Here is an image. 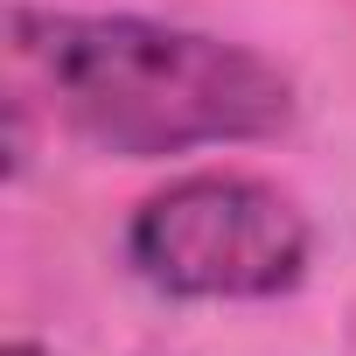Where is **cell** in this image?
Instances as JSON below:
<instances>
[{
	"mask_svg": "<svg viewBox=\"0 0 356 356\" xmlns=\"http://www.w3.org/2000/svg\"><path fill=\"white\" fill-rule=\"evenodd\" d=\"M15 49L63 126L119 161L252 147L293 126V77L273 56L182 22L15 8Z\"/></svg>",
	"mask_w": 356,
	"mask_h": 356,
	"instance_id": "6da1fadb",
	"label": "cell"
},
{
	"mask_svg": "<svg viewBox=\"0 0 356 356\" xmlns=\"http://www.w3.org/2000/svg\"><path fill=\"white\" fill-rule=\"evenodd\" d=\"M314 224L280 182L196 168L154 189L126 224V266L168 300H280L307 280Z\"/></svg>",
	"mask_w": 356,
	"mask_h": 356,
	"instance_id": "7a4b0ae2",
	"label": "cell"
},
{
	"mask_svg": "<svg viewBox=\"0 0 356 356\" xmlns=\"http://www.w3.org/2000/svg\"><path fill=\"white\" fill-rule=\"evenodd\" d=\"M8 356H49V349H42V342H22V335H15V342H8Z\"/></svg>",
	"mask_w": 356,
	"mask_h": 356,
	"instance_id": "3957f363",
	"label": "cell"
}]
</instances>
